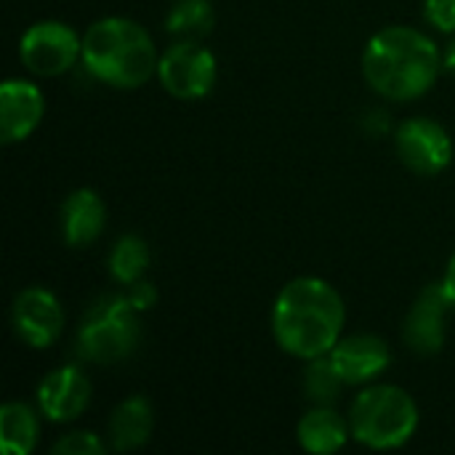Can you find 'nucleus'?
Masks as SVG:
<instances>
[{"label": "nucleus", "instance_id": "9", "mask_svg": "<svg viewBox=\"0 0 455 455\" xmlns=\"http://www.w3.org/2000/svg\"><path fill=\"white\" fill-rule=\"evenodd\" d=\"M13 328L27 347H51L64 328V312L59 299L45 288H24L13 301Z\"/></svg>", "mask_w": 455, "mask_h": 455}, {"label": "nucleus", "instance_id": "3", "mask_svg": "<svg viewBox=\"0 0 455 455\" xmlns=\"http://www.w3.org/2000/svg\"><path fill=\"white\" fill-rule=\"evenodd\" d=\"M157 61L149 32L131 19L107 16L83 35V64L107 85L139 88L157 72Z\"/></svg>", "mask_w": 455, "mask_h": 455}, {"label": "nucleus", "instance_id": "18", "mask_svg": "<svg viewBox=\"0 0 455 455\" xmlns=\"http://www.w3.org/2000/svg\"><path fill=\"white\" fill-rule=\"evenodd\" d=\"M213 21L211 0H176L165 16V29L179 40H203L213 29Z\"/></svg>", "mask_w": 455, "mask_h": 455}, {"label": "nucleus", "instance_id": "8", "mask_svg": "<svg viewBox=\"0 0 455 455\" xmlns=\"http://www.w3.org/2000/svg\"><path fill=\"white\" fill-rule=\"evenodd\" d=\"M395 141H397L400 160L419 176H437L453 160L451 133L429 117L405 120L397 128Z\"/></svg>", "mask_w": 455, "mask_h": 455}, {"label": "nucleus", "instance_id": "23", "mask_svg": "<svg viewBox=\"0 0 455 455\" xmlns=\"http://www.w3.org/2000/svg\"><path fill=\"white\" fill-rule=\"evenodd\" d=\"M128 299H131V304H133L139 312H147V309H152V307H155L157 293H155V288H152L147 280H139V283H133V285H131Z\"/></svg>", "mask_w": 455, "mask_h": 455}, {"label": "nucleus", "instance_id": "4", "mask_svg": "<svg viewBox=\"0 0 455 455\" xmlns=\"http://www.w3.org/2000/svg\"><path fill=\"white\" fill-rule=\"evenodd\" d=\"M352 437L373 451L405 445L419 429V408L413 397L392 384L363 389L349 411Z\"/></svg>", "mask_w": 455, "mask_h": 455}, {"label": "nucleus", "instance_id": "6", "mask_svg": "<svg viewBox=\"0 0 455 455\" xmlns=\"http://www.w3.org/2000/svg\"><path fill=\"white\" fill-rule=\"evenodd\" d=\"M163 88L181 101H197L216 83V56L200 40H176L157 61Z\"/></svg>", "mask_w": 455, "mask_h": 455}, {"label": "nucleus", "instance_id": "22", "mask_svg": "<svg viewBox=\"0 0 455 455\" xmlns=\"http://www.w3.org/2000/svg\"><path fill=\"white\" fill-rule=\"evenodd\" d=\"M424 13L429 24H435L443 32H455V0H427Z\"/></svg>", "mask_w": 455, "mask_h": 455}, {"label": "nucleus", "instance_id": "15", "mask_svg": "<svg viewBox=\"0 0 455 455\" xmlns=\"http://www.w3.org/2000/svg\"><path fill=\"white\" fill-rule=\"evenodd\" d=\"M349 435V424L331 405H317L299 421V443L309 453H336L347 445Z\"/></svg>", "mask_w": 455, "mask_h": 455}, {"label": "nucleus", "instance_id": "10", "mask_svg": "<svg viewBox=\"0 0 455 455\" xmlns=\"http://www.w3.org/2000/svg\"><path fill=\"white\" fill-rule=\"evenodd\" d=\"M453 307V301L448 299L443 283H432L427 285L416 304L411 307L408 317H405V344L416 352V355H437L445 344V317L448 309Z\"/></svg>", "mask_w": 455, "mask_h": 455}, {"label": "nucleus", "instance_id": "20", "mask_svg": "<svg viewBox=\"0 0 455 455\" xmlns=\"http://www.w3.org/2000/svg\"><path fill=\"white\" fill-rule=\"evenodd\" d=\"M341 387H347V384L339 376L331 355H323V357L309 360L307 373H304V389H307V397L315 405H333L339 400Z\"/></svg>", "mask_w": 455, "mask_h": 455}, {"label": "nucleus", "instance_id": "1", "mask_svg": "<svg viewBox=\"0 0 455 455\" xmlns=\"http://www.w3.org/2000/svg\"><path fill=\"white\" fill-rule=\"evenodd\" d=\"M344 317V299L331 283L296 277L275 301L272 333L291 357L315 360L339 344Z\"/></svg>", "mask_w": 455, "mask_h": 455}, {"label": "nucleus", "instance_id": "21", "mask_svg": "<svg viewBox=\"0 0 455 455\" xmlns=\"http://www.w3.org/2000/svg\"><path fill=\"white\" fill-rule=\"evenodd\" d=\"M56 455H99L104 453V443L93 432H69L53 445Z\"/></svg>", "mask_w": 455, "mask_h": 455}, {"label": "nucleus", "instance_id": "24", "mask_svg": "<svg viewBox=\"0 0 455 455\" xmlns=\"http://www.w3.org/2000/svg\"><path fill=\"white\" fill-rule=\"evenodd\" d=\"M443 288H445L448 299L453 301V307H455V253H453V259H451V264H448V272H445Z\"/></svg>", "mask_w": 455, "mask_h": 455}, {"label": "nucleus", "instance_id": "12", "mask_svg": "<svg viewBox=\"0 0 455 455\" xmlns=\"http://www.w3.org/2000/svg\"><path fill=\"white\" fill-rule=\"evenodd\" d=\"M328 355L347 387L373 381L392 363L387 341L373 333H355V336L339 339V344Z\"/></svg>", "mask_w": 455, "mask_h": 455}, {"label": "nucleus", "instance_id": "5", "mask_svg": "<svg viewBox=\"0 0 455 455\" xmlns=\"http://www.w3.org/2000/svg\"><path fill=\"white\" fill-rule=\"evenodd\" d=\"M139 347V309L128 296H101L77 331V352L88 363L115 365Z\"/></svg>", "mask_w": 455, "mask_h": 455}, {"label": "nucleus", "instance_id": "25", "mask_svg": "<svg viewBox=\"0 0 455 455\" xmlns=\"http://www.w3.org/2000/svg\"><path fill=\"white\" fill-rule=\"evenodd\" d=\"M443 61H445V67H448V69L455 75V40L448 45V51H445V59H443Z\"/></svg>", "mask_w": 455, "mask_h": 455}, {"label": "nucleus", "instance_id": "17", "mask_svg": "<svg viewBox=\"0 0 455 455\" xmlns=\"http://www.w3.org/2000/svg\"><path fill=\"white\" fill-rule=\"evenodd\" d=\"M37 443V416L24 403H5L0 408V448L5 455L32 453Z\"/></svg>", "mask_w": 455, "mask_h": 455}, {"label": "nucleus", "instance_id": "7", "mask_svg": "<svg viewBox=\"0 0 455 455\" xmlns=\"http://www.w3.org/2000/svg\"><path fill=\"white\" fill-rule=\"evenodd\" d=\"M21 64L40 77H56L75 67L83 59V37L61 21H37L32 24L19 43Z\"/></svg>", "mask_w": 455, "mask_h": 455}, {"label": "nucleus", "instance_id": "11", "mask_svg": "<svg viewBox=\"0 0 455 455\" xmlns=\"http://www.w3.org/2000/svg\"><path fill=\"white\" fill-rule=\"evenodd\" d=\"M88 403H91V381L75 365L56 368L37 387V408L53 424L75 421L88 408Z\"/></svg>", "mask_w": 455, "mask_h": 455}, {"label": "nucleus", "instance_id": "16", "mask_svg": "<svg viewBox=\"0 0 455 455\" xmlns=\"http://www.w3.org/2000/svg\"><path fill=\"white\" fill-rule=\"evenodd\" d=\"M155 427L152 405L144 397H128L123 400L112 416H109V440L115 451H136L141 448Z\"/></svg>", "mask_w": 455, "mask_h": 455}, {"label": "nucleus", "instance_id": "2", "mask_svg": "<svg viewBox=\"0 0 455 455\" xmlns=\"http://www.w3.org/2000/svg\"><path fill=\"white\" fill-rule=\"evenodd\" d=\"M440 51L432 37L413 27H387L371 37L363 53L368 85L392 99L413 101L427 93L440 75Z\"/></svg>", "mask_w": 455, "mask_h": 455}, {"label": "nucleus", "instance_id": "19", "mask_svg": "<svg viewBox=\"0 0 455 455\" xmlns=\"http://www.w3.org/2000/svg\"><path fill=\"white\" fill-rule=\"evenodd\" d=\"M149 269V248L139 235H123L109 253V272L117 283L133 285Z\"/></svg>", "mask_w": 455, "mask_h": 455}, {"label": "nucleus", "instance_id": "13", "mask_svg": "<svg viewBox=\"0 0 455 455\" xmlns=\"http://www.w3.org/2000/svg\"><path fill=\"white\" fill-rule=\"evenodd\" d=\"M43 93L29 80H5L0 88V136L5 144L24 141L43 120Z\"/></svg>", "mask_w": 455, "mask_h": 455}, {"label": "nucleus", "instance_id": "14", "mask_svg": "<svg viewBox=\"0 0 455 455\" xmlns=\"http://www.w3.org/2000/svg\"><path fill=\"white\" fill-rule=\"evenodd\" d=\"M104 203L93 189H75L61 205V232L67 245L85 248L104 232Z\"/></svg>", "mask_w": 455, "mask_h": 455}]
</instances>
